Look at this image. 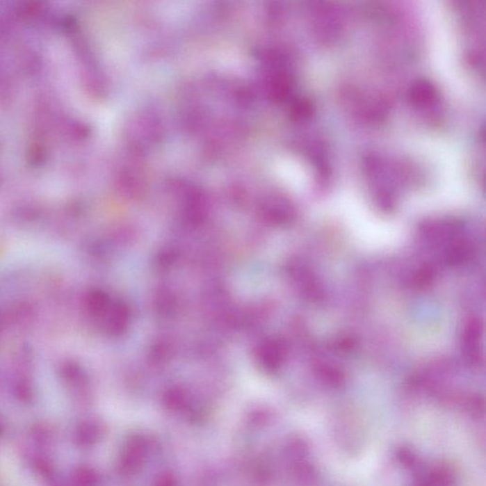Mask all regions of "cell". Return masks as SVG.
Returning <instances> with one entry per match:
<instances>
[{"instance_id":"1","label":"cell","mask_w":486,"mask_h":486,"mask_svg":"<svg viewBox=\"0 0 486 486\" xmlns=\"http://www.w3.org/2000/svg\"><path fill=\"white\" fill-rule=\"evenodd\" d=\"M480 339L479 325H470L464 335L465 352L469 355L470 359L476 361V362L480 359Z\"/></svg>"}]
</instances>
